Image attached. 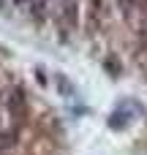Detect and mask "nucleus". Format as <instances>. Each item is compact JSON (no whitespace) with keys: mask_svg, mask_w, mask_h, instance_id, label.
I'll return each mask as SVG.
<instances>
[{"mask_svg":"<svg viewBox=\"0 0 147 155\" xmlns=\"http://www.w3.org/2000/svg\"><path fill=\"white\" fill-rule=\"evenodd\" d=\"M139 3H147V0H139Z\"/></svg>","mask_w":147,"mask_h":155,"instance_id":"nucleus-2","label":"nucleus"},{"mask_svg":"<svg viewBox=\"0 0 147 155\" xmlns=\"http://www.w3.org/2000/svg\"><path fill=\"white\" fill-rule=\"evenodd\" d=\"M101 8H104V0H90V25L95 27L98 19H101Z\"/></svg>","mask_w":147,"mask_h":155,"instance_id":"nucleus-1","label":"nucleus"}]
</instances>
